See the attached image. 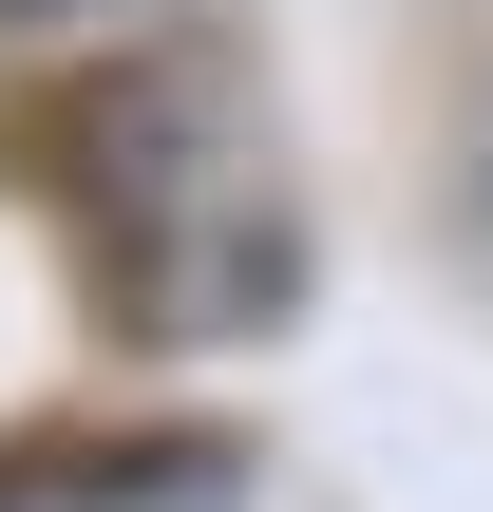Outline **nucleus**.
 <instances>
[{
	"label": "nucleus",
	"mask_w": 493,
	"mask_h": 512,
	"mask_svg": "<svg viewBox=\"0 0 493 512\" xmlns=\"http://www.w3.org/2000/svg\"><path fill=\"white\" fill-rule=\"evenodd\" d=\"M0 512H228V475H190V456H19Z\"/></svg>",
	"instance_id": "nucleus-1"
}]
</instances>
